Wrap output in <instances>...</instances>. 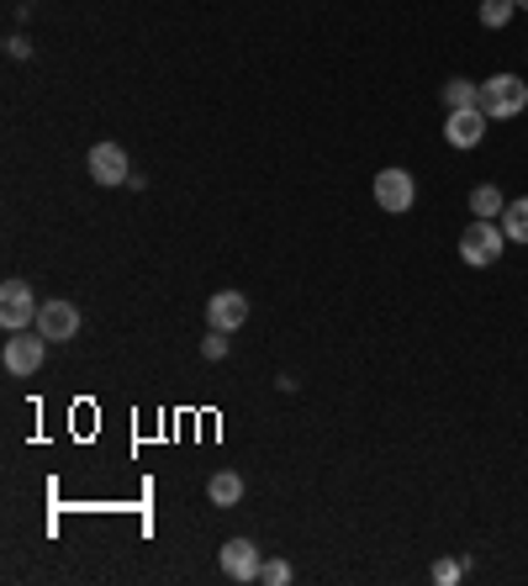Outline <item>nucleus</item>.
Masks as SVG:
<instances>
[{
  "instance_id": "obj_1",
  "label": "nucleus",
  "mask_w": 528,
  "mask_h": 586,
  "mask_svg": "<svg viewBox=\"0 0 528 586\" xmlns=\"http://www.w3.org/2000/svg\"><path fill=\"white\" fill-rule=\"evenodd\" d=\"M502 249H507V233H502V222H486V217H475L466 233H460V260L470 269H486V264L502 260Z\"/></svg>"
},
{
  "instance_id": "obj_2",
  "label": "nucleus",
  "mask_w": 528,
  "mask_h": 586,
  "mask_svg": "<svg viewBox=\"0 0 528 586\" xmlns=\"http://www.w3.org/2000/svg\"><path fill=\"white\" fill-rule=\"evenodd\" d=\"M524 106H528V85L518 74H492V80H481V112L492 122L518 117Z\"/></svg>"
},
{
  "instance_id": "obj_3",
  "label": "nucleus",
  "mask_w": 528,
  "mask_h": 586,
  "mask_svg": "<svg viewBox=\"0 0 528 586\" xmlns=\"http://www.w3.org/2000/svg\"><path fill=\"white\" fill-rule=\"evenodd\" d=\"M43 359H48V338H43V333L22 328V333H11V338H5V370H11V376L32 381V376L43 370Z\"/></svg>"
},
{
  "instance_id": "obj_4",
  "label": "nucleus",
  "mask_w": 528,
  "mask_h": 586,
  "mask_svg": "<svg viewBox=\"0 0 528 586\" xmlns=\"http://www.w3.org/2000/svg\"><path fill=\"white\" fill-rule=\"evenodd\" d=\"M370 191H376V206H381V211H391V217L412 211V202H417V180H412V170H397V164H391V170H381Z\"/></svg>"
},
{
  "instance_id": "obj_5",
  "label": "nucleus",
  "mask_w": 528,
  "mask_h": 586,
  "mask_svg": "<svg viewBox=\"0 0 528 586\" xmlns=\"http://www.w3.org/2000/svg\"><path fill=\"white\" fill-rule=\"evenodd\" d=\"M37 307H43V301H32L27 280H5V286H0V328H5V333H22V328L37 323Z\"/></svg>"
},
{
  "instance_id": "obj_6",
  "label": "nucleus",
  "mask_w": 528,
  "mask_h": 586,
  "mask_svg": "<svg viewBox=\"0 0 528 586\" xmlns=\"http://www.w3.org/2000/svg\"><path fill=\"white\" fill-rule=\"evenodd\" d=\"M37 333H43L48 344H74L80 307H74V301H43V307H37Z\"/></svg>"
},
{
  "instance_id": "obj_7",
  "label": "nucleus",
  "mask_w": 528,
  "mask_h": 586,
  "mask_svg": "<svg viewBox=\"0 0 528 586\" xmlns=\"http://www.w3.org/2000/svg\"><path fill=\"white\" fill-rule=\"evenodd\" d=\"M260 544L254 539H228L222 544V576L228 582H260Z\"/></svg>"
},
{
  "instance_id": "obj_8",
  "label": "nucleus",
  "mask_w": 528,
  "mask_h": 586,
  "mask_svg": "<svg viewBox=\"0 0 528 586\" xmlns=\"http://www.w3.org/2000/svg\"><path fill=\"white\" fill-rule=\"evenodd\" d=\"M85 170L95 185H127L133 180V170H127V153H122L117 143H95L85 159Z\"/></svg>"
},
{
  "instance_id": "obj_9",
  "label": "nucleus",
  "mask_w": 528,
  "mask_h": 586,
  "mask_svg": "<svg viewBox=\"0 0 528 586\" xmlns=\"http://www.w3.org/2000/svg\"><path fill=\"white\" fill-rule=\"evenodd\" d=\"M249 323V296L243 291H217L206 296V328H222V333H233V328Z\"/></svg>"
},
{
  "instance_id": "obj_10",
  "label": "nucleus",
  "mask_w": 528,
  "mask_h": 586,
  "mask_svg": "<svg viewBox=\"0 0 528 586\" xmlns=\"http://www.w3.org/2000/svg\"><path fill=\"white\" fill-rule=\"evenodd\" d=\"M486 112L481 106H466V112H449V122H444V143L449 148H475L481 138H486Z\"/></svg>"
},
{
  "instance_id": "obj_11",
  "label": "nucleus",
  "mask_w": 528,
  "mask_h": 586,
  "mask_svg": "<svg viewBox=\"0 0 528 586\" xmlns=\"http://www.w3.org/2000/svg\"><path fill=\"white\" fill-rule=\"evenodd\" d=\"M206 497H211V507H238V502H243V475L217 470V475L206 481Z\"/></svg>"
},
{
  "instance_id": "obj_12",
  "label": "nucleus",
  "mask_w": 528,
  "mask_h": 586,
  "mask_svg": "<svg viewBox=\"0 0 528 586\" xmlns=\"http://www.w3.org/2000/svg\"><path fill=\"white\" fill-rule=\"evenodd\" d=\"M444 106H449V112H466V106H481V85H475V80H460V74H455V80H444Z\"/></svg>"
},
{
  "instance_id": "obj_13",
  "label": "nucleus",
  "mask_w": 528,
  "mask_h": 586,
  "mask_svg": "<svg viewBox=\"0 0 528 586\" xmlns=\"http://www.w3.org/2000/svg\"><path fill=\"white\" fill-rule=\"evenodd\" d=\"M470 211H475V217H486V222H502L507 196H502L497 185H475V191H470Z\"/></svg>"
},
{
  "instance_id": "obj_14",
  "label": "nucleus",
  "mask_w": 528,
  "mask_h": 586,
  "mask_svg": "<svg viewBox=\"0 0 528 586\" xmlns=\"http://www.w3.org/2000/svg\"><path fill=\"white\" fill-rule=\"evenodd\" d=\"M502 233H507V243H528V196L507 202V211H502Z\"/></svg>"
},
{
  "instance_id": "obj_15",
  "label": "nucleus",
  "mask_w": 528,
  "mask_h": 586,
  "mask_svg": "<svg viewBox=\"0 0 528 586\" xmlns=\"http://www.w3.org/2000/svg\"><path fill=\"white\" fill-rule=\"evenodd\" d=\"M513 11H518V0H481V27L502 32L513 22Z\"/></svg>"
},
{
  "instance_id": "obj_16",
  "label": "nucleus",
  "mask_w": 528,
  "mask_h": 586,
  "mask_svg": "<svg viewBox=\"0 0 528 586\" xmlns=\"http://www.w3.org/2000/svg\"><path fill=\"white\" fill-rule=\"evenodd\" d=\"M291 576H296L291 560H264V565H260V582H264V586H286Z\"/></svg>"
},
{
  "instance_id": "obj_17",
  "label": "nucleus",
  "mask_w": 528,
  "mask_h": 586,
  "mask_svg": "<svg viewBox=\"0 0 528 586\" xmlns=\"http://www.w3.org/2000/svg\"><path fill=\"white\" fill-rule=\"evenodd\" d=\"M202 354L206 359H228V333H222V328H211V333L202 338Z\"/></svg>"
},
{
  "instance_id": "obj_18",
  "label": "nucleus",
  "mask_w": 528,
  "mask_h": 586,
  "mask_svg": "<svg viewBox=\"0 0 528 586\" xmlns=\"http://www.w3.org/2000/svg\"><path fill=\"white\" fill-rule=\"evenodd\" d=\"M460 576H466V560H439V565H434V582L439 586H455Z\"/></svg>"
},
{
  "instance_id": "obj_19",
  "label": "nucleus",
  "mask_w": 528,
  "mask_h": 586,
  "mask_svg": "<svg viewBox=\"0 0 528 586\" xmlns=\"http://www.w3.org/2000/svg\"><path fill=\"white\" fill-rule=\"evenodd\" d=\"M5 54H11V59H27L32 43H27V37H11V43H5Z\"/></svg>"
},
{
  "instance_id": "obj_20",
  "label": "nucleus",
  "mask_w": 528,
  "mask_h": 586,
  "mask_svg": "<svg viewBox=\"0 0 528 586\" xmlns=\"http://www.w3.org/2000/svg\"><path fill=\"white\" fill-rule=\"evenodd\" d=\"M518 11H528V0H518Z\"/></svg>"
}]
</instances>
